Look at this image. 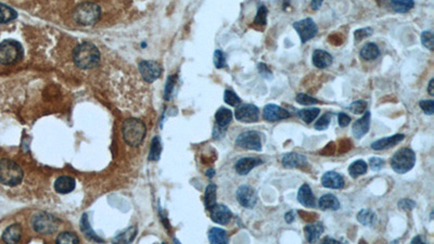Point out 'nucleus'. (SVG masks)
<instances>
[{
  "label": "nucleus",
  "mask_w": 434,
  "mask_h": 244,
  "mask_svg": "<svg viewBox=\"0 0 434 244\" xmlns=\"http://www.w3.org/2000/svg\"><path fill=\"white\" fill-rule=\"evenodd\" d=\"M312 62L315 67H317L319 69H324L331 66L333 62V58L329 52L317 49V50H315L313 52Z\"/></svg>",
  "instance_id": "21"
},
{
  "label": "nucleus",
  "mask_w": 434,
  "mask_h": 244,
  "mask_svg": "<svg viewBox=\"0 0 434 244\" xmlns=\"http://www.w3.org/2000/svg\"><path fill=\"white\" fill-rule=\"evenodd\" d=\"M412 244H415V243H419V244H425V241H423V240H422V239H421V237H420V236H416V237H415V238H413V239H412Z\"/></svg>",
  "instance_id": "60"
},
{
  "label": "nucleus",
  "mask_w": 434,
  "mask_h": 244,
  "mask_svg": "<svg viewBox=\"0 0 434 244\" xmlns=\"http://www.w3.org/2000/svg\"><path fill=\"white\" fill-rule=\"evenodd\" d=\"M139 72L148 83L156 81L162 74V67L155 61H142L139 64Z\"/></svg>",
  "instance_id": "12"
},
{
  "label": "nucleus",
  "mask_w": 434,
  "mask_h": 244,
  "mask_svg": "<svg viewBox=\"0 0 434 244\" xmlns=\"http://www.w3.org/2000/svg\"><path fill=\"white\" fill-rule=\"evenodd\" d=\"M356 218L358 222L364 226H372L377 222L376 213L369 210V208H363V210L359 211Z\"/></svg>",
  "instance_id": "29"
},
{
  "label": "nucleus",
  "mask_w": 434,
  "mask_h": 244,
  "mask_svg": "<svg viewBox=\"0 0 434 244\" xmlns=\"http://www.w3.org/2000/svg\"><path fill=\"white\" fill-rule=\"evenodd\" d=\"M258 69H259L260 75L262 76V77H264L266 79H271V78H273V73H271V71L268 68V67L266 66L265 63H259Z\"/></svg>",
  "instance_id": "50"
},
{
  "label": "nucleus",
  "mask_w": 434,
  "mask_h": 244,
  "mask_svg": "<svg viewBox=\"0 0 434 244\" xmlns=\"http://www.w3.org/2000/svg\"><path fill=\"white\" fill-rule=\"evenodd\" d=\"M23 48L21 44L8 39L0 44V63L3 66H10L18 62L22 58Z\"/></svg>",
  "instance_id": "6"
},
{
  "label": "nucleus",
  "mask_w": 434,
  "mask_h": 244,
  "mask_svg": "<svg viewBox=\"0 0 434 244\" xmlns=\"http://www.w3.org/2000/svg\"><path fill=\"white\" fill-rule=\"evenodd\" d=\"M267 14H268V9L265 6H260L258 9V13H256L254 19V25L265 26L266 24H267Z\"/></svg>",
  "instance_id": "36"
},
{
  "label": "nucleus",
  "mask_w": 434,
  "mask_h": 244,
  "mask_svg": "<svg viewBox=\"0 0 434 244\" xmlns=\"http://www.w3.org/2000/svg\"><path fill=\"white\" fill-rule=\"evenodd\" d=\"M60 222L47 213H39L32 219V227L34 230L42 235H51L56 232L59 228Z\"/></svg>",
  "instance_id": "7"
},
{
  "label": "nucleus",
  "mask_w": 434,
  "mask_h": 244,
  "mask_svg": "<svg viewBox=\"0 0 434 244\" xmlns=\"http://www.w3.org/2000/svg\"><path fill=\"white\" fill-rule=\"evenodd\" d=\"M213 60H214V66L216 68H224L227 67L226 54L221 50H215Z\"/></svg>",
  "instance_id": "46"
},
{
  "label": "nucleus",
  "mask_w": 434,
  "mask_h": 244,
  "mask_svg": "<svg viewBox=\"0 0 434 244\" xmlns=\"http://www.w3.org/2000/svg\"><path fill=\"white\" fill-rule=\"evenodd\" d=\"M295 101L302 106H313V104H317L319 102L316 98L308 96L306 93H298L295 97Z\"/></svg>",
  "instance_id": "43"
},
{
  "label": "nucleus",
  "mask_w": 434,
  "mask_h": 244,
  "mask_svg": "<svg viewBox=\"0 0 434 244\" xmlns=\"http://www.w3.org/2000/svg\"><path fill=\"white\" fill-rule=\"evenodd\" d=\"M335 149H337V147H335L334 142H330L323 149L322 151L319 152V154H322V155H326V156L333 155L334 152H335Z\"/></svg>",
  "instance_id": "52"
},
{
  "label": "nucleus",
  "mask_w": 434,
  "mask_h": 244,
  "mask_svg": "<svg viewBox=\"0 0 434 244\" xmlns=\"http://www.w3.org/2000/svg\"><path fill=\"white\" fill-rule=\"evenodd\" d=\"M384 160H382L381 157H371L369 160V165H370V168L374 172L381 171V169L384 167Z\"/></svg>",
  "instance_id": "49"
},
{
  "label": "nucleus",
  "mask_w": 434,
  "mask_h": 244,
  "mask_svg": "<svg viewBox=\"0 0 434 244\" xmlns=\"http://www.w3.org/2000/svg\"><path fill=\"white\" fill-rule=\"evenodd\" d=\"M137 233V228L136 227H130V229H127L123 233H121L120 236H117L115 238V241L122 242V243H130L132 240H134Z\"/></svg>",
  "instance_id": "38"
},
{
  "label": "nucleus",
  "mask_w": 434,
  "mask_h": 244,
  "mask_svg": "<svg viewBox=\"0 0 434 244\" xmlns=\"http://www.w3.org/2000/svg\"><path fill=\"white\" fill-rule=\"evenodd\" d=\"M368 165L364 160H357L348 166V174L352 178H358L367 173Z\"/></svg>",
  "instance_id": "30"
},
{
  "label": "nucleus",
  "mask_w": 434,
  "mask_h": 244,
  "mask_svg": "<svg viewBox=\"0 0 434 244\" xmlns=\"http://www.w3.org/2000/svg\"><path fill=\"white\" fill-rule=\"evenodd\" d=\"M23 179V171L20 165L11 160L0 161V182L2 185L14 187L21 183Z\"/></svg>",
  "instance_id": "4"
},
{
  "label": "nucleus",
  "mask_w": 434,
  "mask_h": 244,
  "mask_svg": "<svg viewBox=\"0 0 434 244\" xmlns=\"http://www.w3.org/2000/svg\"><path fill=\"white\" fill-rule=\"evenodd\" d=\"M215 121L217 126L221 128H226L229 125L230 122L233 121V112H231L229 109L220 108L217 110V112L215 114Z\"/></svg>",
  "instance_id": "28"
},
{
  "label": "nucleus",
  "mask_w": 434,
  "mask_h": 244,
  "mask_svg": "<svg viewBox=\"0 0 434 244\" xmlns=\"http://www.w3.org/2000/svg\"><path fill=\"white\" fill-rule=\"evenodd\" d=\"M430 218L433 219V212H431V214H430Z\"/></svg>",
  "instance_id": "62"
},
{
  "label": "nucleus",
  "mask_w": 434,
  "mask_h": 244,
  "mask_svg": "<svg viewBox=\"0 0 434 244\" xmlns=\"http://www.w3.org/2000/svg\"><path fill=\"white\" fill-rule=\"evenodd\" d=\"M18 13L12 8L0 3V23H9L17 19Z\"/></svg>",
  "instance_id": "34"
},
{
  "label": "nucleus",
  "mask_w": 434,
  "mask_h": 244,
  "mask_svg": "<svg viewBox=\"0 0 434 244\" xmlns=\"http://www.w3.org/2000/svg\"><path fill=\"white\" fill-rule=\"evenodd\" d=\"M294 219H295V216H294V212L293 211H290L288 213H285L284 221L287 222L288 223H292L294 222Z\"/></svg>",
  "instance_id": "57"
},
{
  "label": "nucleus",
  "mask_w": 434,
  "mask_h": 244,
  "mask_svg": "<svg viewBox=\"0 0 434 244\" xmlns=\"http://www.w3.org/2000/svg\"><path fill=\"white\" fill-rule=\"evenodd\" d=\"M216 191H217V187L216 185H214V183H210L205 189L204 204H205V208L208 211H210L216 204Z\"/></svg>",
  "instance_id": "32"
},
{
  "label": "nucleus",
  "mask_w": 434,
  "mask_h": 244,
  "mask_svg": "<svg viewBox=\"0 0 434 244\" xmlns=\"http://www.w3.org/2000/svg\"><path fill=\"white\" fill-rule=\"evenodd\" d=\"M322 185L328 189H343L345 186L343 177L337 172H327L322 177Z\"/></svg>",
  "instance_id": "19"
},
{
  "label": "nucleus",
  "mask_w": 434,
  "mask_h": 244,
  "mask_svg": "<svg viewBox=\"0 0 434 244\" xmlns=\"http://www.w3.org/2000/svg\"><path fill=\"white\" fill-rule=\"evenodd\" d=\"M351 148H352V143H351V141L348 140V139H342V140L340 141V143H339V151L340 152L348 151V150H351Z\"/></svg>",
  "instance_id": "53"
},
{
  "label": "nucleus",
  "mask_w": 434,
  "mask_h": 244,
  "mask_svg": "<svg viewBox=\"0 0 434 244\" xmlns=\"http://www.w3.org/2000/svg\"><path fill=\"white\" fill-rule=\"evenodd\" d=\"M209 240L211 243L214 244H226L229 242L228 233L221 228L214 227L210 229L209 231Z\"/></svg>",
  "instance_id": "27"
},
{
  "label": "nucleus",
  "mask_w": 434,
  "mask_h": 244,
  "mask_svg": "<svg viewBox=\"0 0 434 244\" xmlns=\"http://www.w3.org/2000/svg\"><path fill=\"white\" fill-rule=\"evenodd\" d=\"M298 201L300 202L301 205H303L305 207L314 208L315 206H316V200H315V196L312 191V189H310V187L307 185V183H304V185L301 186V188L299 189Z\"/></svg>",
  "instance_id": "20"
},
{
  "label": "nucleus",
  "mask_w": 434,
  "mask_h": 244,
  "mask_svg": "<svg viewBox=\"0 0 434 244\" xmlns=\"http://www.w3.org/2000/svg\"><path fill=\"white\" fill-rule=\"evenodd\" d=\"M22 237V228L19 223H14V225L9 226L6 230H4L2 235V240L6 243H18L21 240Z\"/></svg>",
  "instance_id": "25"
},
{
  "label": "nucleus",
  "mask_w": 434,
  "mask_h": 244,
  "mask_svg": "<svg viewBox=\"0 0 434 244\" xmlns=\"http://www.w3.org/2000/svg\"><path fill=\"white\" fill-rule=\"evenodd\" d=\"M347 110L354 114H364L367 110V101L365 100L354 101L347 107Z\"/></svg>",
  "instance_id": "42"
},
{
  "label": "nucleus",
  "mask_w": 434,
  "mask_h": 244,
  "mask_svg": "<svg viewBox=\"0 0 434 244\" xmlns=\"http://www.w3.org/2000/svg\"><path fill=\"white\" fill-rule=\"evenodd\" d=\"M370 112L366 111L361 118L357 119L356 122H354L352 126V133L355 138L362 139L365 135H367L369 128H370Z\"/></svg>",
  "instance_id": "16"
},
{
  "label": "nucleus",
  "mask_w": 434,
  "mask_h": 244,
  "mask_svg": "<svg viewBox=\"0 0 434 244\" xmlns=\"http://www.w3.org/2000/svg\"><path fill=\"white\" fill-rule=\"evenodd\" d=\"M372 33H373V28H371V27H364V28L356 29V31L354 32L355 42L356 43L362 42L363 39L371 36Z\"/></svg>",
  "instance_id": "45"
},
{
  "label": "nucleus",
  "mask_w": 434,
  "mask_h": 244,
  "mask_svg": "<svg viewBox=\"0 0 434 244\" xmlns=\"http://www.w3.org/2000/svg\"><path fill=\"white\" fill-rule=\"evenodd\" d=\"M281 163L285 168H302L307 165V157L303 154L290 152L284 154L281 158Z\"/></svg>",
  "instance_id": "17"
},
{
  "label": "nucleus",
  "mask_w": 434,
  "mask_h": 244,
  "mask_svg": "<svg viewBox=\"0 0 434 244\" xmlns=\"http://www.w3.org/2000/svg\"><path fill=\"white\" fill-rule=\"evenodd\" d=\"M123 137L130 147L140 146L146 137L147 128L145 123L138 118H128L123 123Z\"/></svg>",
  "instance_id": "2"
},
{
  "label": "nucleus",
  "mask_w": 434,
  "mask_h": 244,
  "mask_svg": "<svg viewBox=\"0 0 434 244\" xmlns=\"http://www.w3.org/2000/svg\"><path fill=\"white\" fill-rule=\"evenodd\" d=\"M235 117L237 121L245 124L256 123L260 119V110L254 104L245 103L238 106L235 111Z\"/></svg>",
  "instance_id": "10"
},
{
  "label": "nucleus",
  "mask_w": 434,
  "mask_h": 244,
  "mask_svg": "<svg viewBox=\"0 0 434 244\" xmlns=\"http://www.w3.org/2000/svg\"><path fill=\"white\" fill-rule=\"evenodd\" d=\"M330 123H331V113L327 112V113H325L324 115H322V117H320L318 121L315 123L314 127H315V129H316V131H326V129L329 127Z\"/></svg>",
  "instance_id": "41"
},
{
  "label": "nucleus",
  "mask_w": 434,
  "mask_h": 244,
  "mask_svg": "<svg viewBox=\"0 0 434 244\" xmlns=\"http://www.w3.org/2000/svg\"><path fill=\"white\" fill-rule=\"evenodd\" d=\"M211 219L218 225H227L233 218V213L224 204H215L210 210Z\"/></svg>",
  "instance_id": "14"
},
{
  "label": "nucleus",
  "mask_w": 434,
  "mask_h": 244,
  "mask_svg": "<svg viewBox=\"0 0 434 244\" xmlns=\"http://www.w3.org/2000/svg\"><path fill=\"white\" fill-rule=\"evenodd\" d=\"M101 16V9L93 2H84L74 12V20L81 25H92Z\"/></svg>",
  "instance_id": "5"
},
{
  "label": "nucleus",
  "mask_w": 434,
  "mask_h": 244,
  "mask_svg": "<svg viewBox=\"0 0 434 244\" xmlns=\"http://www.w3.org/2000/svg\"><path fill=\"white\" fill-rule=\"evenodd\" d=\"M323 2L324 0H312V1H310V8L315 10V11H317V10H319L320 7L323 6Z\"/></svg>",
  "instance_id": "56"
},
{
  "label": "nucleus",
  "mask_w": 434,
  "mask_h": 244,
  "mask_svg": "<svg viewBox=\"0 0 434 244\" xmlns=\"http://www.w3.org/2000/svg\"><path fill=\"white\" fill-rule=\"evenodd\" d=\"M318 206L323 211H338L341 207V204H340L337 197L331 193H328L319 199Z\"/></svg>",
  "instance_id": "23"
},
{
  "label": "nucleus",
  "mask_w": 434,
  "mask_h": 244,
  "mask_svg": "<svg viewBox=\"0 0 434 244\" xmlns=\"http://www.w3.org/2000/svg\"><path fill=\"white\" fill-rule=\"evenodd\" d=\"M263 163L264 161L260 160V157H242L236 162L235 169L240 176H246L252 169Z\"/></svg>",
  "instance_id": "15"
},
{
  "label": "nucleus",
  "mask_w": 434,
  "mask_h": 244,
  "mask_svg": "<svg viewBox=\"0 0 434 244\" xmlns=\"http://www.w3.org/2000/svg\"><path fill=\"white\" fill-rule=\"evenodd\" d=\"M299 214H300V216L302 217L304 221H306V222H313L317 217L316 214L307 213V212H303V211H299Z\"/></svg>",
  "instance_id": "55"
},
{
  "label": "nucleus",
  "mask_w": 434,
  "mask_h": 244,
  "mask_svg": "<svg viewBox=\"0 0 434 244\" xmlns=\"http://www.w3.org/2000/svg\"><path fill=\"white\" fill-rule=\"evenodd\" d=\"M162 152V146L160 142V139L155 137L153 138V140L151 142V149H150V154H149V160L151 161H157L160 158Z\"/></svg>",
  "instance_id": "37"
},
{
  "label": "nucleus",
  "mask_w": 434,
  "mask_h": 244,
  "mask_svg": "<svg viewBox=\"0 0 434 244\" xmlns=\"http://www.w3.org/2000/svg\"><path fill=\"white\" fill-rule=\"evenodd\" d=\"M391 6L397 13H407L415 7V0H391Z\"/></svg>",
  "instance_id": "31"
},
{
  "label": "nucleus",
  "mask_w": 434,
  "mask_h": 244,
  "mask_svg": "<svg viewBox=\"0 0 434 244\" xmlns=\"http://www.w3.org/2000/svg\"><path fill=\"white\" fill-rule=\"evenodd\" d=\"M293 28L298 32L301 43L306 44L318 34V27L313 19L306 18L293 23Z\"/></svg>",
  "instance_id": "9"
},
{
  "label": "nucleus",
  "mask_w": 434,
  "mask_h": 244,
  "mask_svg": "<svg viewBox=\"0 0 434 244\" xmlns=\"http://www.w3.org/2000/svg\"><path fill=\"white\" fill-rule=\"evenodd\" d=\"M236 146L244 150L262 151V133L256 131L241 133L236 139Z\"/></svg>",
  "instance_id": "8"
},
{
  "label": "nucleus",
  "mask_w": 434,
  "mask_h": 244,
  "mask_svg": "<svg viewBox=\"0 0 434 244\" xmlns=\"http://www.w3.org/2000/svg\"><path fill=\"white\" fill-rule=\"evenodd\" d=\"M428 92L430 96H434V78H431L428 84Z\"/></svg>",
  "instance_id": "58"
},
{
  "label": "nucleus",
  "mask_w": 434,
  "mask_h": 244,
  "mask_svg": "<svg viewBox=\"0 0 434 244\" xmlns=\"http://www.w3.org/2000/svg\"><path fill=\"white\" fill-rule=\"evenodd\" d=\"M324 230H325V228H324V225L322 222L309 223V225L305 226L304 232H305V237H306L307 242L315 243L316 241H318L320 236L323 235Z\"/></svg>",
  "instance_id": "24"
},
{
  "label": "nucleus",
  "mask_w": 434,
  "mask_h": 244,
  "mask_svg": "<svg viewBox=\"0 0 434 244\" xmlns=\"http://www.w3.org/2000/svg\"><path fill=\"white\" fill-rule=\"evenodd\" d=\"M417 203L415 201L411 200V199H402L397 202L398 208H401L403 211H412L416 207Z\"/></svg>",
  "instance_id": "47"
},
{
  "label": "nucleus",
  "mask_w": 434,
  "mask_h": 244,
  "mask_svg": "<svg viewBox=\"0 0 434 244\" xmlns=\"http://www.w3.org/2000/svg\"><path fill=\"white\" fill-rule=\"evenodd\" d=\"M76 181L75 179L70 176H61L59 177L56 182H54V189L60 194L71 193L75 189Z\"/></svg>",
  "instance_id": "22"
},
{
  "label": "nucleus",
  "mask_w": 434,
  "mask_h": 244,
  "mask_svg": "<svg viewBox=\"0 0 434 244\" xmlns=\"http://www.w3.org/2000/svg\"><path fill=\"white\" fill-rule=\"evenodd\" d=\"M224 101L230 107H238L239 104H241V99L238 97V94H237L235 91L230 90V89L225 90Z\"/></svg>",
  "instance_id": "39"
},
{
  "label": "nucleus",
  "mask_w": 434,
  "mask_h": 244,
  "mask_svg": "<svg viewBox=\"0 0 434 244\" xmlns=\"http://www.w3.org/2000/svg\"><path fill=\"white\" fill-rule=\"evenodd\" d=\"M359 56L365 61H373L380 56V49L374 43L365 44L359 51Z\"/></svg>",
  "instance_id": "26"
},
{
  "label": "nucleus",
  "mask_w": 434,
  "mask_h": 244,
  "mask_svg": "<svg viewBox=\"0 0 434 244\" xmlns=\"http://www.w3.org/2000/svg\"><path fill=\"white\" fill-rule=\"evenodd\" d=\"M290 117V113L287 110L281 108L277 104H266L263 109V118L268 123H275Z\"/></svg>",
  "instance_id": "13"
},
{
  "label": "nucleus",
  "mask_w": 434,
  "mask_h": 244,
  "mask_svg": "<svg viewBox=\"0 0 434 244\" xmlns=\"http://www.w3.org/2000/svg\"><path fill=\"white\" fill-rule=\"evenodd\" d=\"M214 175H215V171H214L213 168H211V169H209V171H206V176H208V177L212 178V177H214Z\"/></svg>",
  "instance_id": "61"
},
{
  "label": "nucleus",
  "mask_w": 434,
  "mask_h": 244,
  "mask_svg": "<svg viewBox=\"0 0 434 244\" xmlns=\"http://www.w3.org/2000/svg\"><path fill=\"white\" fill-rule=\"evenodd\" d=\"M421 43L423 46L430 51H433L434 49V39H433V33L431 31H425L421 34Z\"/></svg>",
  "instance_id": "44"
},
{
  "label": "nucleus",
  "mask_w": 434,
  "mask_h": 244,
  "mask_svg": "<svg viewBox=\"0 0 434 244\" xmlns=\"http://www.w3.org/2000/svg\"><path fill=\"white\" fill-rule=\"evenodd\" d=\"M175 81H176L175 76H172V77H170L169 82H167V85H166V90H165V99H170V96H171L172 90H173V87H174Z\"/></svg>",
  "instance_id": "54"
},
{
  "label": "nucleus",
  "mask_w": 434,
  "mask_h": 244,
  "mask_svg": "<svg viewBox=\"0 0 434 244\" xmlns=\"http://www.w3.org/2000/svg\"><path fill=\"white\" fill-rule=\"evenodd\" d=\"M57 243L60 244H77L80 243V239L76 235H74L73 232H63L61 235H59V237L57 238Z\"/></svg>",
  "instance_id": "40"
},
{
  "label": "nucleus",
  "mask_w": 434,
  "mask_h": 244,
  "mask_svg": "<svg viewBox=\"0 0 434 244\" xmlns=\"http://www.w3.org/2000/svg\"><path fill=\"white\" fill-rule=\"evenodd\" d=\"M320 110L318 108H308L299 111V117L306 124H310L314 122L316 117L319 115Z\"/></svg>",
  "instance_id": "33"
},
{
  "label": "nucleus",
  "mask_w": 434,
  "mask_h": 244,
  "mask_svg": "<svg viewBox=\"0 0 434 244\" xmlns=\"http://www.w3.org/2000/svg\"><path fill=\"white\" fill-rule=\"evenodd\" d=\"M351 123V117H349L347 113L340 112L338 114V124L340 127H347Z\"/></svg>",
  "instance_id": "51"
},
{
  "label": "nucleus",
  "mask_w": 434,
  "mask_h": 244,
  "mask_svg": "<svg viewBox=\"0 0 434 244\" xmlns=\"http://www.w3.org/2000/svg\"><path fill=\"white\" fill-rule=\"evenodd\" d=\"M73 60L74 63L80 68H93L100 62V52L95 44L83 43L74 49Z\"/></svg>",
  "instance_id": "1"
},
{
  "label": "nucleus",
  "mask_w": 434,
  "mask_h": 244,
  "mask_svg": "<svg viewBox=\"0 0 434 244\" xmlns=\"http://www.w3.org/2000/svg\"><path fill=\"white\" fill-rule=\"evenodd\" d=\"M416 164V154L411 148H402L393 154L390 165L395 173L403 175L411 172Z\"/></svg>",
  "instance_id": "3"
},
{
  "label": "nucleus",
  "mask_w": 434,
  "mask_h": 244,
  "mask_svg": "<svg viewBox=\"0 0 434 244\" xmlns=\"http://www.w3.org/2000/svg\"><path fill=\"white\" fill-rule=\"evenodd\" d=\"M419 107H420V109L427 114V115H433L434 114V101L433 100L419 101Z\"/></svg>",
  "instance_id": "48"
},
{
  "label": "nucleus",
  "mask_w": 434,
  "mask_h": 244,
  "mask_svg": "<svg viewBox=\"0 0 434 244\" xmlns=\"http://www.w3.org/2000/svg\"><path fill=\"white\" fill-rule=\"evenodd\" d=\"M236 198L240 205L244 208H253L258 202L256 191L248 185H242L237 189Z\"/></svg>",
  "instance_id": "11"
},
{
  "label": "nucleus",
  "mask_w": 434,
  "mask_h": 244,
  "mask_svg": "<svg viewBox=\"0 0 434 244\" xmlns=\"http://www.w3.org/2000/svg\"><path fill=\"white\" fill-rule=\"evenodd\" d=\"M323 243H324V244H328V243L338 244V243H340V241L335 240V239H332V238H330V237H326V238L323 239Z\"/></svg>",
  "instance_id": "59"
},
{
  "label": "nucleus",
  "mask_w": 434,
  "mask_h": 244,
  "mask_svg": "<svg viewBox=\"0 0 434 244\" xmlns=\"http://www.w3.org/2000/svg\"><path fill=\"white\" fill-rule=\"evenodd\" d=\"M81 228H82V231L84 232V235H85L86 237H87V239H89L90 241H95V242H102V240L101 239L98 237L95 232L92 231V229H91V227H90V225H89V222H88V218H87V215L85 214V215H83V218H82V226H81Z\"/></svg>",
  "instance_id": "35"
},
{
  "label": "nucleus",
  "mask_w": 434,
  "mask_h": 244,
  "mask_svg": "<svg viewBox=\"0 0 434 244\" xmlns=\"http://www.w3.org/2000/svg\"><path fill=\"white\" fill-rule=\"evenodd\" d=\"M404 139H405V135H403V133H396V135H393L391 137L381 138L379 139V140H376L371 143V149L374 151L387 150V149L397 146V144L399 142H402Z\"/></svg>",
  "instance_id": "18"
}]
</instances>
